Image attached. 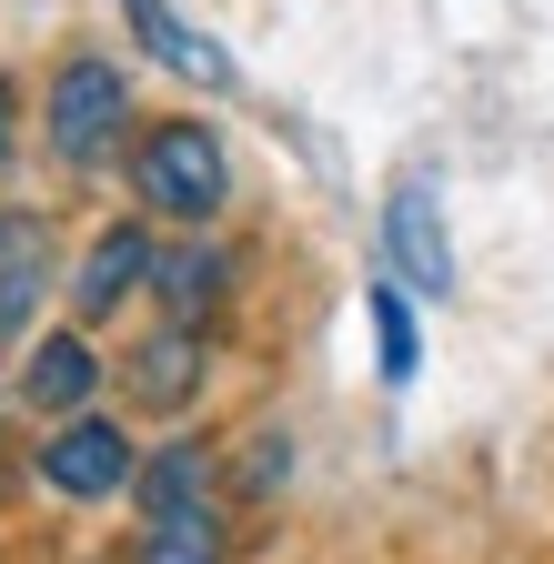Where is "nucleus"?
I'll return each mask as SVG.
<instances>
[{"label":"nucleus","mask_w":554,"mask_h":564,"mask_svg":"<svg viewBox=\"0 0 554 564\" xmlns=\"http://www.w3.org/2000/svg\"><path fill=\"white\" fill-rule=\"evenodd\" d=\"M131 192H142L162 223H222V202H232V162H222V131L213 121H152L142 141H131Z\"/></svg>","instance_id":"nucleus-1"},{"label":"nucleus","mask_w":554,"mask_h":564,"mask_svg":"<svg viewBox=\"0 0 554 564\" xmlns=\"http://www.w3.org/2000/svg\"><path fill=\"white\" fill-rule=\"evenodd\" d=\"M41 131H51V162H61V172H101V162L121 152V131H131V82H121V61L61 51L51 101H41Z\"/></svg>","instance_id":"nucleus-2"},{"label":"nucleus","mask_w":554,"mask_h":564,"mask_svg":"<svg viewBox=\"0 0 554 564\" xmlns=\"http://www.w3.org/2000/svg\"><path fill=\"white\" fill-rule=\"evenodd\" d=\"M131 464H142V454H131V434H121L111 413H72V423L41 444V484H51V494H72V505H101V494H121Z\"/></svg>","instance_id":"nucleus-3"},{"label":"nucleus","mask_w":554,"mask_h":564,"mask_svg":"<svg viewBox=\"0 0 554 564\" xmlns=\"http://www.w3.org/2000/svg\"><path fill=\"white\" fill-rule=\"evenodd\" d=\"M383 262H393V282H413V293H454V232H444L434 182H403L383 202Z\"/></svg>","instance_id":"nucleus-4"},{"label":"nucleus","mask_w":554,"mask_h":564,"mask_svg":"<svg viewBox=\"0 0 554 564\" xmlns=\"http://www.w3.org/2000/svg\"><path fill=\"white\" fill-rule=\"evenodd\" d=\"M202 373H213V352H202V333H182V323H162L152 343L121 352V393L142 403V413H182V403H202Z\"/></svg>","instance_id":"nucleus-5"},{"label":"nucleus","mask_w":554,"mask_h":564,"mask_svg":"<svg viewBox=\"0 0 554 564\" xmlns=\"http://www.w3.org/2000/svg\"><path fill=\"white\" fill-rule=\"evenodd\" d=\"M51 293V212H0V352L31 333Z\"/></svg>","instance_id":"nucleus-6"},{"label":"nucleus","mask_w":554,"mask_h":564,"mask_svg":"<svg viewBox=\"0 0 554 564\" xmlns=\"http://www.w3.org/2000/svg\"><path fill=\"white\" fill-rule=\"evenodd\" d=\"M232 272H242V252H222V242H182V252H152V293H162V313H172L182 333H202V323L232 303Z\"/></svg>","instance_id":"nucleus-7"},{"label":"nucleus","mask_w":554,"mask_h":564,"mask_svg":"<svg viewBox=\"0 0 554 564\" xmlns=\"http://www.w3.org/2000/svg\"><path fill=\"white\" fill-rule=\"evenodd\" d=\"M131 293H152V232L142 223H111L82 252V272H72V303H82V323H111Z\"/></svg>","instance_id":"nucleus-8"},{"label":"nucleus","mask_w":554,"mask_h":564,"mask_svg":"<svg viewBox=\"0 0 554 564\" xmlns=\"http://www.w3.org/2000/svg\"><path fill=\"white\" fill-rule=\"evenodd\" d=\"M121 21L142 31V51L162 61V70H182V82H202V91H232V51L222 41H202L172 0H121Z\"/></svg>","instance_id":"nucleus-9"},{"label":"nucleus","mask_w":554,"mask_h":564,"mask_svg":"<svg viewBox=\"0 0 554 564\" xmlns=\"http://www.w3.org/2000/svg\"><path fill=\"white\" fill-rule=\"evenodd\" d=\"M91 383H101V352H91L82 333H51V343L31 352V373H21L31 413H61V423H72V413L91 403Z\"/></svg>","instance_id":"nucleus-10"},{"label":"nucleus","mask_w":554,"mask_h":564,"mask_svg":"<svg viewBox=\"0 0 554 564\" xmlns=\"http://www.w3.org/2000/svg\"><path fill=\"white\" fill-rule=\"evenodd\" d=\"M131 494H142V514H192L213 505V444H162L152 464H131Z\"/></svg>","instance_id":"nucleus-11"},{"label":"nucleus","mask_w":554,"mask_h":564,"mask_svg":"<svg viewBox=\"0 0 554 564\" xmlns=\"http://www.w3.org/2000/svg\"><path fill=\"white\" fill-rule=\"evenodd\" d=\"M222 554H232L222 514H213V505H192V514H152V524H142V554H131V564H222Z\"/></svg>","instance_id":"nucleus-12"},{"label":"nucleus","mask_w":554,"mask_h":564,"mask_svg":"<svg viewBox=\"0 0 554 564\" xmlns=\"http://www.w3.org/2000/svg\"><path fill=\"white\" fill-rule=\"evenodd\" d=\"M373 352H383V383H413V364H424V333H413V303L403 282H373Z\"/></svg>","instance_id":"nucleus-13"},{"label":"nucleus","mask_w":554,"mask_h":564,"mask_svg":"<svg viewBox=\"0 0 554 564\" xmlns=\"http://www.w3.org/2000/svg\"><path fill=\"white\" fill-rule=\"evenodd\" d=\"M283 474H293V444H283V434H252V454H242V494H272Z\"/></svg>","instance_id":"nucleus-14"},{"label":"nucleus","mask_w":554,"mask_h":564,"mask_svg":"<svg viewBox=\"0 0 554 564\" xmlns=\"http://www.w3.org/2000/svg\"><path fill=\"white\" fill-rule=\"evenodd\" d=\"M11 141H21V82L0 70V172H11Z\"/></svg>","instance_id":"nucleus-15"}]
</instances>
